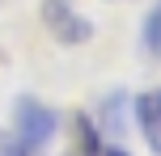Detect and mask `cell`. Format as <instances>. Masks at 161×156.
<instances>
[{
    "mask_svg": "<svg viewBox=\"0 0 161 156\" xmlns=\"http://www.w3.org/2000/svg\"><path fill=\"white\" fill-rule=\"evenodd\" d=\"M144 51L153 59H161V4L144 17Z\"/></svg>",
    "mask_w": 161,
    "mask_h": 156,
    "instance_id": "obj_5",
    "label": "cell"
},
{
    "mask_svg": "<svg viewBox=\"0 0 161 156\" xmlns=\"http://www.w3.org/2000/svg\"><path fill=\"white\" fill-rule=\"evenodd\" d=\"M0 156H30V152L21 148V139H17V135L0 131Z\"/></svg>",
    "mask_w": 161,
    "mask_h": 156,
    "instance_id": "obj_7",
    "label": "cell"
},
{
    "mask_svg": "<svg viewBox=\"0 0 161 156\" xmlns=\"http://www.w3.org/2000/svg\"><path fill=\"white\" fill-rule=\"evenodd\" d=\"M68 131L72 135H68V152L64 156H102V131L93 127L89 114L76 110V114L68 118Z\"/></svg>",
    "mask_w": 161,
    "mask_h": 156,
    "instance_id": "obj_4",
    "label": "cell"
},
{
    "mask_svg": "<svg viewBox=\"0 0 161 156\" xmlns=\"http://www.w3.org/2000/svg\"><path fill=\"white\" fill-rule=\"evenodd\" d=\"M42 25L55 34V42H68V47H80L93 38V21L76 13L72 0H42Z\"/></svg>",
    "mask_w": 161,
    "mask_h": 156,
    "instance_id": "obj_2",
    "label": "cell"
},
{
    "mask_svg": "<svg viewBox=\"0 0 161 156\" xmlns=\"http://www.w3.org/2000/svg\"><path fill=\"white\" fill-rule=\"evenodd\" d=\"M13 123H17V139H21V148L34 156L38 148L51 143V135H55V127H59V114H55L51 106H42V101H34V97H21L17 110H13Z\"/></svg>",
    "mask_w": 161,
    "mask_h": 156,
    "instance_id": "obj_1",
    "label": "cell"
},
{
    "mask_svg": "<svg viewBox=\"0 0 161 156\" xmlns=\"http://www.w3.org/2000/svg\"><path fill=\"white\" fill-rule=\"evenodd\" d=\"M102 156H127L123 148H102Z\"/></svg>",
    "mask_w": 161,
    "mask_h": 156,
    "instance_id": "obj_8",
    "label": "cell"
},
{
    "mask_svg": "<svg viewBox=\"0 0 161 156\" xmlns=\"http://www.w3.org/2000/svg\"><path fill=\"white\" fill-rule=\"evenodd\" d=\"M131 110H136V123H140V131H144L148 152L161 156V89L140 93V97L131 101Z\"/></svg>",
    "mask_w": 161,
    "mask_h": 156,
    "instance_id": "obj_3",
    "label": "cell"
},
{
    "mask_svg": "<svg viewBox=\"0 0 161 156\" xmlns=\"http://www.w3.org/2000/svg\"><path fill=\"white\" fill-rule=\"evenodd\" d=\"M123 106H127V97H123V93H110V97L102 101V131H110V135H114V131L123 127V123H119Z\"/></svg>",
    "mask_w": 161,
    "mask_h": 156,
    "instance_id": "obj_6",
    "label": "cell"
}]
</instances>
